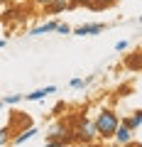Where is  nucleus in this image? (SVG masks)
I'll return each mask as SVG.
<instances>
[{"mask_svg":"<svg viewBox=\"0 0 142 147\" xmlns=\"http://www.w3.org/2000/svg\"><path fill=\"white\" fill-rule=\"evenodd\" d=\"M32 3H34V5H42V7H44V5L49 3V0H32Z\"/></svg>","mask_w":142,"mask_h":147,"instance_id":"nucleus-19","label":"nucleus"},{"mask_svg":"<svg viewBox=\"0 0 142 147\" xmlns=\"http://www.w3.org/2000/svg\"><path fill=\"white\" fill-rule=\"evenodd\" d=\"M118 0H74V3H71V10H74V7H79V5H83V7H91V10H105V7H113L115 5Z\"/></svg>","mask_w":142,"mask_h":147,"instance_id":"nucleus-4","label":"nucleus"},{"mask_svg":"<svg viewBox=\"0 0 142 147\" xmlns=\"http://www.w3.org/2000/svg\"><path fill=\"white\" fill-rule=\"evenodd\" d=\"M113 140L118 142L120 147H127V145H132V130H127L125 125H118V130H115V135H113Z\"/></svg>","mask_w":142,"mask_h":147,"instance_id":"nucleus-7","label":"nucleus"},{"mask_svg":"<svg viewBox=\"0 0 142 147\" xmlns=\"http://www.w3.org/2000/svg\"><path fill=\"white\" fill-rule=\"evenodd\" d=\"M103 30H105L103 22H86V25L71 30V34H76V37H96V34H100Z\"/></svg>","mask_w":142,"mask_h":147,"instance_id":"nucleus-3","label":"nucleus"},{"mask_svg":"<svg viewBox=\"0 0 142 147\" xmlns=\"http://www.w3.org/2000/svg\"><path fill=\"white\" fill-rule=\"evenodd\" d=\"M10 137H12V127H10V125L0 127V147L7 145V142H10Z\"/></svg>","mask_w":142,"mask_h":147,"instance_id":"nucleus-12","label":"nucleus"},{"mask_svg":"<svg viewBox=\"0 0 142 147\" xmlns=\"http://www.w3.org/2000/svg\"><path fill=\"white\" fill-rule=\"evenodd\" d=\"M64 10H71V3L69 0H49L44 5V15H59Z\"/></svg>","mask_w":142,"mask_h":147,"instance_id":"nucleus-5","label":"nucleus"},{"mask_svg":"<svg viewBox=\"0 0 142 147\" xmlns=\"http://www.w3.org/2000/svg\"><path fill=\"white\" fill-rule=\"evenodd\" d=\"M37 132H39V130H37V127H34V125H27V127H22V130L17 132V135H12L10 140H12V145H22V142L32 140V137L37 135Z\"/></svg>","mask_w":142,"mask_h":147,"instance_id":"nucleus-8","label":"nucleus"},{"mask_svg":"<svg viewBox=\"0 0 142 147\" xmlns=\"http://www.w3.org/2000/svg\"><path fill=\"white\" fill-rule=\"evenodd\" d=\"M66 132H69V125H66L64 120H59V123H54V125L47 130V140H61V142H64Z\"/></svg>","mask_w":142,"mask_h":147,"instance_id":"nucleus-6","label":"nucleus"},{"mask_svg":"<svg viewBox=\"0 0 142 147\" xmlns=\"http://www.w3.org/2000/svg\"><path fill=\"white\" fill-rule=\"evenodd\" d=\"M54 32H59V34H71V27H69L66 22H57V30Z\"/></svg>","mask_w":142,"mask_h":147,"instance_id":"nucleus-15","label":"nucleus"},{"mask_svg":"<svg viewBox=\"0 0 142 147\" xmlns=\"http://www.w3.org/2000/svg\"><path fill=\"white\" fill-rule=\"evenodd\" d=\"M71 147H98L96 142H76V145H71Z\"/></svg>","mask_w":142,"mask_h":147,"instance_id":"nucleus-18","label":"nucleus"},{"mask_svg":"<svg viewBox=\"0 0 142 147\" xmlns=\"http://www.w3.org/2000/svg\"><path fill=\"white\" fill-rule=\"evenodd\" d=\"M127 49H130V42H127V39H120V42L115 44V52H127Z\"/></svg>","mask_w":142,"mask_h":147,"instance_id":"nucleus-16","label":"nucleus"},{"mask_svg":"<svg viewBox=\"0 0 142 147\" xmlns=\"http://www.w3.org/2000/svg\"><path fill=\"white\" fill-rule=\"evenodd\" d=\"M69 130H71V135H74V145H76V142H96V140H98L96 125H93V120H91L86 113L79 115V120L69 127Z\"/></svg>","mask_w":142,"mask_h":147,"instance_id":"nucleus-2","label":"nucleus"},{"mask_svg":"<svg viewBox=\"0 0 142 147\" xmlns=\"http://www.w3.org/2000/svg\"><path fill=\"white\" fill-rule=\"evenodd\" d=\"M122 125L127 127V130H132V132H137L142 127V110H132V115H127V118H122Z\"/></svg>","mask_w":142,"mask_h":147,"instance_id":"nucleus-9","label":"nucleus"},{"mask_svg":"<svg viewBox=\"0 0 142 147\" xmlns=\"http://www.w3.org/2000/svg\"><path fill=\"white\" fill-rule=\"evenodd\" d=\"M127 66H130L132 71H137V69H140V52H135L130 59H127Z\"/></svg>","mask_w":142,"mask_h":147,"instance_id":"nucleus-14","label":"nucleus"},{"mask_svg":"<svg viewBox=\"0 0 142 147\" xmlns=\"http://www.w3.org/2000/svg\"><path fill=\"white\" fill-rule=\"evenodd\" d=\"M54 30H57V20H47V22H42V25L32 27L30 34H32V37H42V34H49V32H54Z\"/></svg>","mask_w":142,"mask_h":147,"instance_id":"nucleus-11","label":"nucleus"},{"mask_svg":"<svg viewBox=\"0 0 142 147\" xmlns=\"http://www.w3.org/2000/svg\"><path fill=\"white\" fill-rule=\"evenodd\" d=\"M93 125H96L98 137H103V140H113V135H115L118 125H120V118H118L115 110L103 108V110H98V115L93 118Z\"/></svg>","mask_w":142,"mask_h":147,"instance_id":"nucleus-1","label":"nucleus"},{"mask_svg":"<svg viewBox=\"0 0 142 147\" xmlns=\"http://www.w3.org/2000/svg\"><path fill=\"white\" fill-rule=\"evenodd\" d=\"M44 147H69L66 142H61V140H47L44 142Z\"/></svg>","mask_w":142,"mask_h":147,"instance_id":"nucleus-17","label":"nucleus"},{"mask_svg":"<svg viewBox=\"0 0 142 147\" xmlns=\"http://www.w3.org/2000/svg\"><path fill=\"white\" fill-rule=\"evenodd\" d=\"M69 3H74V0H69Z\"/></svg>","mask_w":142,"mask_h":147,"instance_id":"nucleus-22","label":"nucleus"},{"mask_svg":"<svg viewBox=\"0 0 142 147\" xmlns=\"http://www.w3.org/2000/svg\"><path fill=\"white\" fill-rule=\"evenodd\" d=\"M20 100H22V93H10V96L3 98V103H5V105H17Z\"/></svg>","mask_w":142,"mask_h":147,"instance_id":"nucleus-13","label":"nucleus"},{"mask_svg":"<svg viewBox=\"0 0 142 147\" xmlns=\"http://www.w3.org/2000/svg\"><path fill=\"white\" fill-rule=\"evenodd\" d=\"M0 108H3V100H0Z\"/></svg>","mask_w":142,"mask_h":147,"instance_id":"nucleus-21","label":"nucleus"},{"mask_svg":"<svg viewBox=\"0 0 142 147\" xmlns=\"http://www.w3.org/2000/svg\"><path fill=\"white\" fill-rule=\"evenodd\" d=\"M52 93H57V86H44V88H37V91H32V93H22V98L42 100V98H47V96H52Z\"/></svg>","mask_w":142,"mask_h":147,"instance_id":"nucleus-10","label":"nucleus"},{"mask_svg":"<svg viewBox=\"0 0 142 147\" xmlns=\"http://www.w3.org/2000/svg\"><path fill=\"white\" fill-rule=\"evenodd\" d=\"M5 44H7V39H0V49H3V47H5Z\"/></svg>","mask_w":142,"mask_h":147,"instance_id":"nucleus-20","label":"nucleus"}]
</instances>
